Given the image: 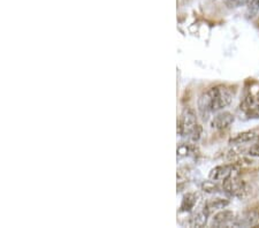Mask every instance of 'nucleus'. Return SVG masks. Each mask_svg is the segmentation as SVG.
Listing matches in <instances>:
<instances>
[{
  "instance_id": "1",
  "label": "nucleus",
  "mask_w": 259,
  "mask_h": 228,
  "mask_svg": "<svg viewBox=\"0 0 259 228\" xmlns=\"http://www.w3.org/2000/svg\"><path fill=\"white\" fill-rule=\"evenodd\" d=\"M233 91L226 85H215L206 90L198 98V112L203 120H207L213 112L227 107L233 101Z\"/></svg>"
},
{
  "instance_id": "2",
  "label": "nucleus",
  "mask_w": 259,
  "mask_h": 228,
  "mask_svg": "<svg viewBox=\"0 0 259 228\" xmlns=\"http://www.w3.org/2000/svg\"><path fill=\"white\" fill-rule=\"evenodd\" d=\"M178 131L181 136L190 139L191 141H198L202 134V127L197 123L195 112L191 109H185L179 119Z\"/></svg>"
},
{
  "instance_id": "3",
  "label": "nucleus",
  "mask_w": 259,
  "mask_h": 228,
  "mask_svg": "<svg viewBox=\"0 0 259 228\" xmlns=\"http://www.w3.org/2000/svg\"><path fill=\"white\" fill-rule=\"evenodd\" d=\"M241 110L248 118H259V89L256 91L251 88L246 90L245 97L241 103Z\"/></svg>"
},
{
  "instance_id": "4",
  "label": "nucleus",
  "mask_w": 259,
  "mask_h": 228,
  "mask_svg": "<svg viewBox=\"0 0 259 228\" xmlns=\"http://www.w3.org/2000/svg\"><path fill=\"white\" fill-rule=\"evenodd\" d=\"M245 184L239 176L231 175L225 181H223V190L226 194L234 197H242L245 193Z\"/></svg>"
},
{
  "instance_id": "5",
  "label": "nucleus",
  "mask_w": 259,
  "mask_h": 228,
  "mask_svg": "<svg viewBox=\"0 0 259 228\" xmlns=\"http://www.w3.org/2000/svg\"><path fill=\"white\" fill-rule=\"evenodd\" d=\"M234 122V115L231 112H220L217 115H214L211 121L212 128L218 130H224L228 128Z\"/></svg>"
},
{
  "instance_id": "6",
  "label": "nucleus",
  "mask_w": 259,
  "mask_h": 228,
  "mask_svg": "<svg viewBox=\"0 0 259 228\" xmlns=\"http://www.w3.org/2000/svg\"><path fill=\"white\" fill-rule=\"evenodd\" d=\"M233 165H220L211 169L210 174H208V177H210L212 181H225L228 179L229 176L233 175Z\"/></svg>"
},
{
  "instance_id": "7",
  "label": "nucleus",
  "mask_w": 259,
  "mask_h": 228,
  "mask_svg": "<svg viewBox=\"0 0 259 228\" xmlns=\"http://www.w3.org/2000/svg\"><path fill=\"white\" fill-rule=\"evenodd\" d=\"M234 219H235V213L232 212V211H223V212L214 215L212 225L215 227L229 226L231 223L234 225Z\"/></svg>"
},
{
  "instance_id": "8",
  "label": "nucleus",
  "mask_w": 259,
  "mask_h": 228,
  "mask_svg": "<svg viewBox=\"0 0 259 228\" xmlns=\"http://www.w3.org/2000/svg\"><path fill=\"white\" fill-rule=\"evenodd\" d=\"M257 139H259V129L258 128H254V129H251V130L240 132L239 135H236L235 138L231 140V143L242 144L246 142H251V141L257 140Z\"/></svg>"
},
{
  "instance_id": "9",
  "label": "nucleus",
  "mask_w": 259,
  "mask_h": 228,
  "mask_svg": "<svg viewBox=\"0 0 259 228\" xmlns=\"http://www.w3.org/2000/svg\"><path fill=\"white\" fill-rule=\"evenodd\" d=\"M196 202H197V196H196L195 194H187L185 195V197H183L180 209H181L182 212H189V211L194 209Z\"/></svg>"
},
{
  "instance_id": "10",
  "label": "nucleus",
  "mask_w": 259,
  "mask_h": 228,
  "mask_svg": "<svg viewBox=\"0 0 259 228\" xmlns=\"http://www.w3.org/2000/svg\"><path fill=\"white\" fill-rule=\"evenodd\" d=\"M228 205V201H225V200H221V198H215L214 201H211L207 203V205L205 209L210 212L211 210H218V209H224V207H226Z\"/></svg>"
},
{
  "instance_id": "11",
  "label": "nucleus",
  "mask_w": 259,
  "mask_h": 228,
  "mask_svg": "<svg viewBox=\"0 0 259 228\" xmlns=\"http://www.w3.org/2000/svg\"><path fill=\"white\" fill-rule=\"evenodd\" d=\"M246 8H248V16L252 18L259 12V0H248L246 3Z\"/></svg>"
},
{
  "instance_id": "12",
  "label": "nucleus",
  "mask_w": 259,
  "mask_h": 228,
  "mask_svg": "<svg viewBox=\"0 0 259 228\" xmlns=\"http://www.w3.org/2000/svg\"><path fill=\"white\" fill-rule=\"evenodd\" d=\"M249 155L250 156H254V157H259V143L254 144L253 147L249 150Z\"/></svg>"
},
{
  "instance_id": "13",
  "label": "nucleus",
  "mask_w": 259,
  "mask_h": 228,
  "mask_svg": "<svg viewBox=\"0 0 259 228\" xmlns=\"http://www.w3.org/2000/svg\"><path fill=\"white\" fill-rule=\"evenodd\" d=\"M226 2L229 4V5H232V6H240V5H242V4H246L248 3V0H226Z\"/></svg>"
}]
</instances>
